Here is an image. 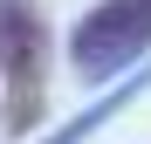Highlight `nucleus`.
I'll return each instance as SVG.
<instances>
[{
    "label": "nucleus",
    "instance_id": "nucleus-1",
    "mask_svg": "<svg viewBox=\"0 0 151 144\" xmlns=\"http://www.w3.org/2000/svg\"><path fill=\"white\" fill-rule=\"evenodd\" d=\"M144 48H151V0H103V7H89L76 21L69 62L83 82H103L117 69H131Z\"/></svg>",
    "mask_w": 151,
    "mask_h": 144
},
{
    "label": "nucleus",
    "instance_id": "nucleus-2",
    "mask_svg": "<svg viewBox=\"0 0 151 144\" xmlns=\"http://www.w3.org/2000/svg\"><path fill=\"white\" fill-rule=\"evenodd\" d=\"M41 69H48V28L35 0H0V76H7V124H41Z\"/></svg>",
    "mask_w": 151,
    "mask_h": 144
},
{
    "label": "nucleus",
    "instance_id": "nucleus-3",
    "mask_svg": "<svg viewBox=\"0 0 151 144\" xmlns=\"http://www.w3.org/2000/svg\"><path fill=\"white\" fill-rule=\"evenodd\" d=\"M144 82H151V69H137V76H124V82H117V89H110V96H103V103H89V110H83V117H69V124H62V130H55V137H41V144H83V137H89V130H96V124H110V117H117V110H124V103H131V96H137V89H144Z\"/></svg>",
    "mask_w": 151,
    "mask_h": 144
}]
</instances>
